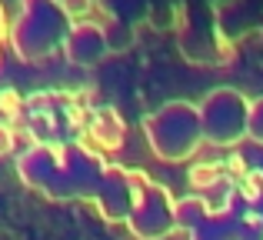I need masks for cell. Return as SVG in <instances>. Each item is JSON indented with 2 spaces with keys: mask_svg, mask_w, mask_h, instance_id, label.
Instances as JSON below:
<instances>
[{
  "mask_svg": "<svg viewBox=\"0 0 263 240\" xmlns=\"http://www.w3.org/2000/svg\"><path fill=\"white\" fill-rule=\"evenodd\" d=\"M227 167H230V170H233V174H240V177H243V174H247V160H243V157H240V154H233V157H230V160H227Z\"/></svg>",
  "mask_w": 263,
  "mask_h": 240,
  "instance_id": "277c9868",
  "label": "cell"
},
{
  "mask_svg": "<svg viewBox=\"0 0 263 240\" xmlns=\"http://www.w3.org/2000/svg\"><path fill=\"white\" fill-rule=\"evenodd\" d=\"M0 110L13 117V114L20 110V94L17 90H4V94H0Z\"/></svg>",
  "mask_w": 263,
  "mask_h": 240,
  "instance_id": "7a4b0ae2",
  "label": "cell"
},
{
  "mask_svg": "<svg viewBox=\"0 0 263 240\" xmlns=\"http://www.w3.org/2000/svg\"><path fill=\"white\" fill-rule=\"evenodd\" d=\"M213 177H217V167H210V163H203V167H193V170H190L193 187H206Z\"/></svg>",
  "mask_w": 263,
  "mask_h": 240,
  "instance_id": "6da1fadb",
  "label": "cell"
},
{
  "mask_svg": "<svg viewBox=\"0 0 263 240\" xmlns=\"http://www.w3.org/2000/svg\"><path fill=\"white\" fill-rule=\"evenodd\" d=\"M10 147H13V130L10 127H0V154H7Z\"/></svg>",
  "mask_w": 263,
  "mask_h": 240,
  "instance_id": "3957f363",
  "label": "cell"
}]
</instances>
